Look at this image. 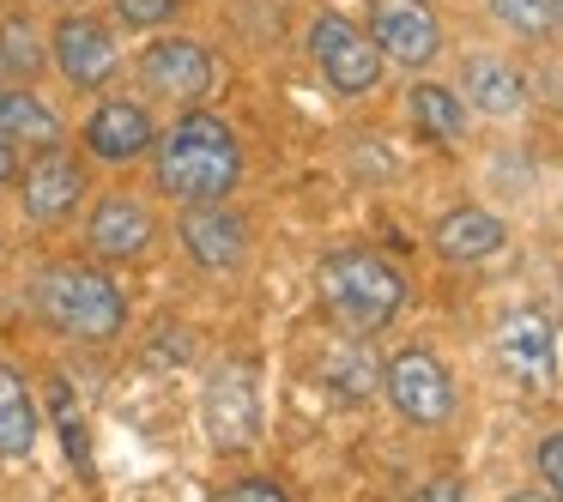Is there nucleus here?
Listing matches in <instances>:
<instances>
[{"label":"nucleus","mask_w":563,"mask_h":502,"mask_svg":"<svg viewBox=\"0 0 563 502\" xmlns=\"http://www.w3.org/2000/svg\"><path fill=\"white\" fill-rule=\"evenodd\" d=\"M86 248L103 267H140V260L158 248V212L146 194H98V207L86 212Z\"/></svg>","instance_id":"nucleus-7"},{"label":"nucleus","mask_w":563,"mask_h":502,"mask_svg":"<svg viewBox=\"0 0 563 502\" xmlns=\"http://www.w3.org/2000/svg\"><path fill=\"white\" fill-rule=\"evenodd\" d=\"M176 243L200 272H236L249 260V224L231 200H195L176 219Z\"/></svg>","instance_id":"nucleus-11"},{"label":"nucleus","mask_w":563,"mask_h":502,"mask_svg":"<svg viewBox=\"0 0 563 502\" xmlns=\"http://www.w3.org/2000/svg\"><path fill=\"white\" fill-rule=\"evenodd\" d=\"M406 115H412V127L424 140H437V146H461L466 140V103H461V91H449V86H412L406 91Z\"/></svg>","instance_id":"nucleus-19"},{"label":"nucleus","mask_w":563,"mask_h":502,"mask_svg":"<svg viewBox=\"0 0 563 502\" xmlns=\"http://www.w3.org/2000/svg\"><path fill=\"white\" fill-rule=\"evenodd\" d=\"M31 309L74 345H110L128 327V291L98 260H43L31 279Z\"/></svg>","instance_id":"nucleus-2"},{"label":"nucleus","mask_w":563,"mask_h":502,"mask_svg":"<svg viewBox=\"0 0 563 502\" xmlns=\"http://www.w3.org/2000/svg\"><path fill=\"white\" fill-rule=\"evenodd\" d=\"M146 357H152V364H183V357H188V333H170V327H164V339H152Z\"/></svg>","instance_id":"nucleus-27"},{"label":"nucleus","mask_w":563,"mask_h":502,"mask_svg":"<svg viewBox=\"0 0 563 502\" xmlns=\"http://www.w3.org/2000/svg\"><path fill=\"white\" fill-rule=\"evenodd\" d=\"M461 91H466V110L497 115V122H509V115L527 110V79H521V67L503 62V55H466Z\"/></svg>","instance_id":"nucleus-17"},{"label":"nucleus","mask_w":563,"mask_h":502,"mask_svg":"<svg viewBox=\"0 0 563 502\" xmlns=\"http://www.w3.org/2000/svg\"><path fill=\"white\" fill-rule=\"evenodd\" d=\"M551 25H558V31H563V0H551Z\"/></svg>","instance_id":"nucleus-30"},{"label":"nucleus","mask_w":563,"mask_h":502,"mask_svg":"<svg viewBox=\"0 0 563 502\" xmlns=\"http://www.w3.org/2000/svg\"><path fill=\"white\" fill-rule=\"evenodd\" d=\"M49 67L62 74L67 91L79 98H98L122 79V43H115V25L98 13H67L55 19L49 31Z\"/></svg>","instance_id":"nucleus-4"},{"label":"nucleus","mask_w":563,"mask_h":502,"mask_svg":"<svg viewBox=\"0 0 563 502\" xmlns=\"http://www.w3.org/2000/svg\"><path fill=\"white\" fill-rule=\"evenodd\" d=\"M418 497H442V502H454V497H466V484H461V478H437V484H424Z\"/></svg>","instance_id":"nucleus-29"},{"label":"nucleus","mask_w":563,"mask_h":502,"mask_svg":"<svg viewBox=\"0 0 563 502\" xmlns=\"http://www.w3.org/2000/svg\"><path fill=\"white\" fill-rule=\"evenodd\" d=\"M152 182L164 200L195 207V200H231L243 182V140L231 134V122L212 110H188L170 127H158L152 140Z\"/></svg>","instance_id":"nucleus-1"},{"label":"nucleus","mask_w":563,"mask_h":502,"mask_svg":"<svg viewBox=\"0 0 563 502\" xmlns=\"http://www.w3.org/2000/svg\"><path fill=\"white\" fill-rule=\"evenodd\" d=\"M224 497H267V502H285V484L279 478H231Z\"/></svg>","instance_id":"nucleus-26"},{"label":"nucleus","mask_w":563,"mask_h":502,"mask_svg":"<svg viewBox=\"0 0 563 502\" xmlns=\"http://www.w3.org/2000/svg\"><path fill=\"white\" fill-rule=\"evenodd\" d=\"M43 405H49V424H55V436H62V454H67V466H74L79 478H98V460H91V430H86V412H79V400H74V388H67L62 376L49 381V393H43Z\"/></svg>","instance_id":"nucleus-21"},{"label":"nucleus","mask_w":563,"mask_h":502,"mask_svg":"<svg viewBox=\"0 0 563 502\" xmlns=\"http://www.w3.org/2000/svg\"><path fill=\"white\" fill-rule=\"evenodd\" d=\"M309 62L321 67V79H328L340 98H364V91L382 86V49L369 43V31H357L345 13H321L316 25H309Z\"/></svg>","instance_id":"nucleus-8"},{"label":"nucleus","mask_w":563,"mask_h":502,"mask_svg":"<svg viewBox=\"0 0 563 502\" xmlns=\"http://www.w3.org/2000/svg\"><path fill=\"white\" fill-rule=\"evenodd\" d=\"M200 424H207L212 448L219 454H243L249 442L261 436V381L243 357L219 364L207 376V393H200Z\"/></svg>","instance_id":"nucleus-10"},{"label":"nucleus","mask_w":563,"mask_h":502,"mask_svg":"<svg viewBox=\"0 0 563 502\" xmlns=\"http://www.w3.org/2000/svg\"><path fill=\"white\" fill-rule=\"evenodd\" d=\"M183 19V0H110L115 31H164Z\"/></svg>","instance_id":"nucleus-24"},{"label":"nucleus","mask_w":563,"mask_h":502,"mask_svg":"<svg viewBox=\"0 0 563 502\" xmlns=\"http://www.w3.org/2000/svg\"><path fill=\"white\" fill-rule=\"evenodd\" d=\"M13 188H19V219H25L31 231H62V224L86 207L91 176L67 146H43V152H31V164H19Z\"/></svg>","instance_id":"nucleus-6"},{"label":"nucleus","mask_w":563,"mask_h":502,"mask_svg":"<svg viewBox=\"0 0 563 502\" xmlns=\"http://www.w3.org/2000/svg\"><path fill=\"white\" fill-rule=\"evenodd\" d=\"M369 43L382 49V62L400 67H430L442 49V25L430 13V0H369Z\"/></svg>","instance_id":"nucleus-13"},{"label":"nucleus","mask_w":563,"mask_h":502,"mask_svg":"<svg viewBox=\"0 0 563 502\" xmlns=\"http://www.w3.org/2000/svg\"><path fill=\"white\" fill-rule=\"evenodd\" d=\"M321 381H328L340 400H369V393L382 388V364H376V352H369L364 333H352L340 352H328V364H321Z\"/></svg>","instance_id":"nucleus-22"},{"label":"nucleus","mask_w":563,"mask_h":502,"mask_svg":"<svg viewBox=\"0 0 563 502\" xmlns=\"http://www.w3.org/2000/svg\"><path fill=\"white\" fill-rule=\"evenodd\" d=\"M43 436V400L13 357H0V460H31Z\"/></svg>","instance_id":"nucleus-16"},{"label":"nucleus","mask_w":563,"mask_h":502,"mask_svg":"<svg viewBox=\"0 0 563 502\" xmlns=\"http://www.w3.org/2000/svg\"><path fill=\"white\" fill-rule=\"evenodd\" d=\"M134 74H140L146 103H170V110H195V103H207L212 86H219L212 49L195 37H176V31L170 37H152L146 49H140Z\"/></svg>","instance_id":"nucleus-5"},{"label":"nucleus","mask_w":563,"mask_h":502,"mask_svg":"<svg viewBox=\"0 0 563 502\" xmlns=\"http://www.w3.org/2000/svg\"><path fill=\"white\" fill-rule=\"evenodd\" d=\"M316 297L345 333H382L406 309V279L369 248H333L316 267Z\"/></svg>","instance_id":"nucleus-3"},{"label":"nucleus","mask_w":563,"mask_h":502,"mask_svg":"<svg viewBox=\"0 0 563 502\" xmlns=\"http://www.w3.org/2000/svg\"><path fill=\"white\" fill-rule=\"evenodd\" d=\"M0 140H13L19 152H43V146H62L67 140V122L37 86L0 79Z\"/></svg>","instance_id":"nucleus-15"},{"label":"nucleus","mask_w":563,"mask_h":502,"mask_svg":"<svg viewBox=\"0 0 563 502\" xmlns=\"http://www.w3.org/2000/svg\"><path fill=\"white\" fill-rule=\"evenodd\" d=\"M19 164H25V152H19L13 140H0V188L19 182Z\"/></svg>","instance_id":"nucleus-28"},{"label":"nucleus","mask_w":563,"mask_h":502,"mask_svg":"<svg viewBox=\"0 0 563 502\" xmlns=\"http://www.w3.org/2000/svg\"><path fill=\"white\" fill-rule=\"evenodd\" d=\"M0 79H7V67H0Z\"/></svg>","instance_id":"nucleus-31"},{"label":"nucleus","mask_w":563,"mask_h":502,"mask_svg":"<svg viewBox=\"0 0 563 502\" xmlns=\"http://www.w3.org/2000/svg\"><path fill=\"white\" fill-rule=\"evenodd\" d=\"M490 13H497V25L503 31H515V37H527V43H545L551 31V0H490Z\"/></svg>","instance_id":"nucleus-23"},{"label":"nucleus","mask_w":563,"mask_h":502,"mask_svg":"<svg viewBox=\"0 0 563 502\" xmlns=\"http://www.w3.org/2000/svg\"><path fill=\"white\" fill-rule=\"evenodd\" d=\"M382 393H388V405L418 430H437L454 417V381H449V369H442V357L424 352V345H406V352L388 357Z\"/></svg>","instance_id":"nucleus-9"},{"label":"nucleus","mask_w":563,"mask_h":502,"mask_svg":"<svg viewBox=\"0 0 563 502\" xmlns=\"http://www.w3.org/2000/svg\"><path fill=\"white\" fill-rule=\"evenodd\" d=\"M533 466H539V478H545V490H551V497H563V430H551V436L539 442Z\"/></svg>","instance_id":"nucleus-25"},{"label":"nucleus","mask_w":563,"mask_h":502,"mask_svg":"<svg viewBox=\"0 0 563 502\" xmlns=\"http://www.w3.org/2000/svg\"><path fill=\"white\" fill-rule=\"evenodd\" d=\"M503 243H509V231H503V219L485 207H454V212H442V224H437V255L461 260V267L466 260H490Z\"/></svg>","instance_id":"nucleus-18"},{"label":"nucleus","mask_w":563,"mask_h":502,"mask_svg":"<svg viewBox=\"0 0 563 502\" xmlns=\"http://www.w3.org/2000/svg\"><path fill=\"white\" fill-rule=\"evenodd\" d=\"M0 67H7V79H25V86H37V74H49V37L19 7L0 13Z\"/></svg>","instance_id":"nucleus-20"},{"label":"nucleus","mask_w":563,"mask_h":502,"mask_svg":"<svg viewBox=\"0 0 563 502\" xmlns=\"http://www.w3.org/2000/svg\"><path fill=\"white\" fill-rule=\"evenodd\" d=\"M497 357L515 381L527 388H545L558 376V339H551V321L539 309H509L497 321Z\"/></svg>","instance_id":"nucleus-14"},{"label":"nucleus","mask_w":563,"mask_h":502,"mask_svg":"<svg viewBox=\"0 0 563 502\" xmlns=\"http://www.w3.org/2000/svg\"><path fill=\"white\" fill-rule=\"evenodd\" d=\"M79 140H86V152L98 164H140L152 152V140H158V115H152L146 98H103L98 91Z\"/></svg>","instance_id":"nucleus-12"}]
</instances>
